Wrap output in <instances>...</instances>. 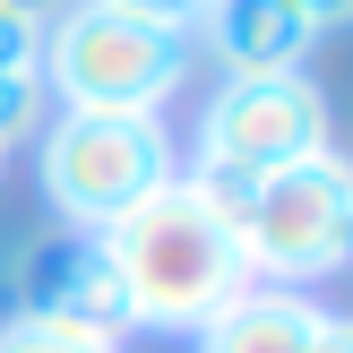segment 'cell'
I'll use <instances>...</instances> for the list:
<instances>
[{
  "label": "cell",
  "instance_id": "14",
  "mask_svg": "<svg viewBox=\"0 0 353 353\" xmlns=\"http://www.w3.org/2000/svg\"><path fill=\"white\" fill-rule=\"evenodd\" d=\"M0 9H17V17H34V26H52V17L78 9V0H0Z\"/></svg>",
  "mask_w": 353,
  "mask_h": 353
},
{
  "label": "cell",
  "instance_id": "12",
  "mask_svg": "<svg viewBox=\"0 0 353 353\" xmlns=\"http://www.w3.org/2000/svg\"><path fill=\"white\" fill-rule=\"evenodd\" d=\"M302 353H353V327L336 319V310H319V327H310V345Z\"/></svg>",
  "mask_w": 353,
  "mask_h": 353
},
{
  "label": "cell",
  "instance_id": "10",
  "mask_svg": "<svg viewBox=\"0 0 353 353\" xmlns=\"http://www.w3.org/2000/svg\"><path fill=\"white\" fill-rule=\"evenodd\" d=\"M0 353H121V345L69 336V327H43V319H9V327H0Z\"/></svg>",
  "mask_w": 353,
  "mask_h": 353
},
{
  "label": "cell",
  "instance_id": "5",
  "mask_svg": "<svg viewBox=\"0 0 353 353\" xmlns=\"http://www.w3.org/2000/svg\"><path fill=\"white\" fill-rule=\"evenodd\" d=\"M327 147V95L310 69H285V78H224L199 112V138H190V164H224V172H268L302 164V155Z\"/></svg>",
  "mask_w": 353,
  "mask_h": 353
},
{
  "label": "cell",
  "instance_id": "1",
  "mask_svg": "<svg viewBox=\"0 0 353 353\" xmlns=\"http://www.w3.org/2000/svg\"><path fill=\"white\" fill-rule=\"evenodd\" d=\"M95 241L112 250V276H121V293H130V319L164 327V336H199V327L250 285L233 224H224L181 172L155 181L147 199H138L130 216H112Z\"/></svg>",
  "mask_w": 353,
  "mask_h": 353
},
{
  "label": "cell",
  "instance_id": "6",
  "mask_svg": "<svg viewBox=\"0 0 353 353\" xmlns=\"http://www.w3.org/2000/svg\"><path fill=\"white\" fill-rule=\"evenodd\" d=\"M17 319H43V327H69V336H95V345H121L130 336V293H121L112 276V250H103L95 233H52V241H26L17 250Z\"/></svg>",
  "mask_w": 353,
  "mask_h": 353
},
{
  "label": "cell",
  "instance_id": "4",
  "mask_svg": "<svg viewBox=\"0 0 353 353\" xmlns=\"http://www.w3.org/2000/svg\"><path fill=\"white\" fill-rule=\"evenodd\" d=\"M233 241H241L250 285H285V293L327 285L353 259V172H345V155L319 147L302 164L268 172L250 190V207H241Z\"/></svg>",
  "mask_w": 353,
  "mask_h": 353
},
{
  "label": "cell",
  "instance_id": "15",
  "mask_svg": "<svg viewBox=\"0 0 353 353\" xmlns=\"http://www.w3.org/2000/svg\"><path fill=\"white\" fill-rule=\"evenodd\" d=\"M0 172H9V147H0Z\"/></svg>",
  "mask_w": 353,
  "mask_h": 353
},
{
  "label": "cell",
  "instance_id": "7",
  "mask_svg": "<svg viewBox=\"0 0 353 353\" xmlns=\"http://www.w3.org/2000/svg\"><path fill=\"white\" fill-rule=\"evenodd\" d=\"M190 43L216 52L224 78H285V69L310 61L319 26H310L293 0H207L199 26H190Z\"/></svg>",
  "mask_w": 353,
  "mask_h": 353
},
{
  "label": "cell",
  "instance_id": "13",
  "mask_svg": "<svg viewBox=\"0 0 353 353\" xmlns=\"http://www.w3.org/2000/svg\"><path fill=\"white\" fill-rule=\"evenodd\" d=\"M293 9H302V17H310V26H319V34H327V26H345V9H353V0H293Z\"/></svg>",
  "mask_w": 353,
  "mask_h": 353
},
{
  "label": "cell",
  "instance_id": "8",
  "mask_svg": "<svg viewBox=\"0 0 353 353\" xmlns=\"http://www.w3.org/2000/svg\"><path fill=\"white\" fill-rule=\"evenodd\" d=\"M319 327V302L285 285H241L216 319L199 327V353H302Z\"/></svg>",
  "mask_w": 353,
  "mask_h": 353
},
{
  "label": "cell",
  "instance_id": "3",
  "mask_svg": "<svg viewBox=\"0 0 353 353\" xmlns=\"http://www.w3.org/2000/svg\"><path fill=\"white\" fill-rule=\"evenodd\" d=\"M34 172L69 233H103L155 181H172L181 155H172L164 112H52L34 138Z\"/></svg>",
  "mask_w": 353,
  "mask_h": 353
},
{
  "label": "cell",
  "instance_id": "11",
  "mask_svg": "<svg viewBox=\"0 0 353 353\" xmlns=\"http://www.w3.org/2000/svg\"><path fill=\"white\" fill-rule=\"evenodd\" d=\"M121 9H138V17H164V26H199V9H207V0H121Z\"/></svg>",
  "mask_w": 353,
  "mask_h": 353
},
{
  "label": "cell",
  "instance_id": "9",
  "mask_svg": "<svg viewBox=\"0 0 353 353\" xmlns=\"http://www.w3.org/2000/svg\"><path fill=\"white\" fill-rule=\"evenodd\" d=\"M34 61H43V26L0 9V147L43 130V78H34Z\"/></svg>",
  "mask_w": 353,
  "mask_h": 353
},
{
  "label": "cell",
  "instance_id": "2",
  "mask_svg": "<svg viewBox=\"0 0 353 353\" xmlns=\"http://www.w3.org/2000/svg\"><path fill=\"white\" fill-rule=\"evenodd\" d=\"M190 34L164 17H138L121 0H78L43 26V103L61 112H164L190 86Z\"/></svg>",
  "mask_w": 353,
  "mask_h": 353
}]
</instances>
